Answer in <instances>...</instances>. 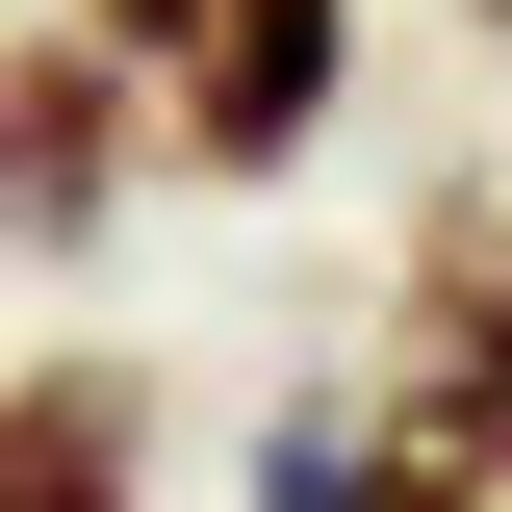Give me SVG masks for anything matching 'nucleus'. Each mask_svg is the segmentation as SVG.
Segmentation results:
<instances>
[{
    "instance_id": "f03ea898",
    "label": "nucleus",
    "mask_w": 512,
    "mask_h": 512,
    "mask_svg": "<svg viewBox=\"0 0 512 512\" xmlns=\"http://www.w3.org/2000/svg\"><path fill=\"white\" fill-rule=\"evenodd\" d=\"M128 128H154V103H128V52L52 0V26L0 52V231H26V256H103V205H128Z\"/></svg>"
},
{
    "instance_id": "7ed1b4c3",
    "label": "nucleus",
    "mask_w": 512,
    "mask_h": 512,
    "mask_svg": "<svg viewBox=\"0 0 512 512\" xmlns=\"http://www.w3.org/2000/svg\"><path fill=\"white\" fill-rule=\"evenodd\" d=\"M0 512H154V384L128 359H0Z\"/></svg>"
},
{
    "instance_id": "39448f33",
    "label": "nucleus",
    "mask_w": 512,
    "mask_h": 512,
    "mask_svg": "<svg viewBox=\"0 0 512 512\" xmlns=\"http://www.w3.org/2000/svg\"><path fill=\"white\" fill-rule=\"evenodd\" d=\"M256 512H436V487H384L333 410H282V436H256Z\"/></svg>"
},
{
    "instance_id": "f257e3e1",
    "label": "nucleus",
    "mask_w": 512,
    "mask_h": 512,
    "mask_svg": "<svg viewBox=\"0 0 512 512\" xmlns=\"http://www.w3.org/2000/svg\"><path fill=\"white\" fill-rule=\"evenodd\" d=\"M128 52V103L180 128L205 180H308V128H333V77H359V0H77Z\"/></svg>"
},
{
    "instance_id": "423d86ee",
    "label": "nucleus",
    "mask_w": 512,
    "mask_h": 512,
    "mask_svg": "<svg viewBox=\"0 0 512 512\" xmlns=\"http://www.w3.org/2000/svg\"><path fill=\"white\" fill-rule=\"evenodd\" d=\"M461 26H512V0H461Z\"/></svg>"
},
{
    "instance_id": "20e7f679",
    "label": "nucleus",
    "mask_w": 512,
    "mask_h": 512,
    "mask_svg": "<svg viewBox=\"0 0 512 512\" xmlns=\"http://www.w3.org/2000/svg\"><path fill=\"white\" fill-rule=\"evenodd\" d=\"M384 359H487L512 384V180H461L436 231H410V333H384Z\"/></svg>"
}]
</instances>
